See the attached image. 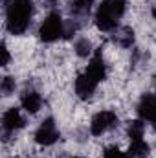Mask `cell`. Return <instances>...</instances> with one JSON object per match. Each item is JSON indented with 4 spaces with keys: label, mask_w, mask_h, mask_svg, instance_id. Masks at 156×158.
I'll list each match as a JSON object with an SVG mask.
<instances>
[{
    "label": "cell",
    "mask_w": 156,
    "mask_h": 158,
    "mask_svg": "<svg viewBox=\"0 0 156 158\" xmlns=\"http://www.w3.org/2000/svg\"><path fill=\"white\" fill-rule=\"evenodd\" d=\"M20 105L26 112L30 114H37L42 107V98L37 90H26L22 96H20Z\"/></svg>",
    "instance_id": "9"
},
{
    "label": "cell",
    "mask_w": 156,
    "mask_h": 158,
    "mask_svg": "<svg viewBox=\"0 0 156 158\" xmlns=\"http://www.w3.org/2000/svg\"><path fill=\"white\" fill-rule=\"evenodd\" d=\"M138 114L145 123L153 125L156 129V96L153 94H145L140 103H138Z\"/></svg>",
    "instance_id": "7"
},
{
    "label": "cell",
    "mask_w": 156,
    "mask_h": 158,
    "mask_svg": "<svg viewBox=\"0 0 156 158\" xmlns=\"http://www.w3.org/2000/svg\"><path fill=\"white\" fill-rule=\"evenodd\" d=\"M127 132H129L130 142H132V140H142L143 134H145V123H143V119H134V121H130Z\"/></svg>",
    "instance_id": "14"
},
{
    "label": "cell",
    "mask_w": 156,
    "mask_h": 158,
    "mask_svg": "<svg viewBox=\"0 0 156 158\" xmlns=\"http://www.w3.org/2000/svg\"><path fill=\"white\" fill-rule=\"evenodd\" d=\"M92 42L88 39H79L76 42V53H77L79 57H83V59H86V57H90L92 55Z\"/></svg>",
    "instance_id": "15"
},
{
    "label": "cell",
    "mask_w": 156,
    "mask_h": 158,
    "mask_svg": "<svg viewBox=\"0 0 156 158\" xmlns=\"http://www.w3.org/2000/svg\"><path fill=\"white\" fill-rule=\"evenodd\" d=\"M0 53H2V61H0V64H2V66H6V64L9 63V50H7V46H6V42H2V48H0Z\"/></svg>",
    "instance_id": "18"
},
{
    "label": "cell",
    "mask_w": 156,
    "mask_h": 158,
    "mask_svg": "<svg viewBox=\"0 0 156 158\" xmlns=\"http://www.w3.org/2000/svg\"><path fill=\"white\" fill-rule=\"evenodd\" d=\"M92 6H94V0H72V4H70V13H72L74 17H84V15L90 13Z\"/></svg>",
    "instance_id": "12"
},
{
    "label": "cell",
    "mask_w": 156,
    "mask_h": 158,
    "mask_svg": "<svg viewBox=\"0 0 156 158\" xmlns=\"http://www.w3.org/2000/svg\"><path fill=\"white\" fill-rule=\"evenodd\" d=\"M127 0H103L96 11V26L101 31H116L119 19L125 15Z\"/></svg>",
    "instance_id": "2"
},
{
    "label": "cell",
    "mask_w": 156,
    "mask_h": 158,
    "mask_svg": "<svg viewBox=\"0 0 156 158\" xmlns=\"http://www.w3.org/2000/svg\"><path fill=\"white\" fill-rule=\"evenodd\" d=\"M0 90H2V94H4V96H9L11 92H15V79L9 77V76H6V77L2 79Z\"/></svg>",
    "instance_id": "16"
},
{
    "label": "cell",
    "mask_w": 156,
    "mask_h": 158,
    "mask_svg": "<svg viewBox=\"0 0 156 158\" xmlns=\"http://www.w3.org/2000/svg\"><path fill=\"white\" fill-rule=\"evenodd\" d=\"M97 85H99L97 79H94L88 72H83L81 76H77L76 83H74V88H76V94H77L81 99H88V98L94 96Z\"/></svg>",
    "instance_id": "6"
},
{
    "label": "cell",
    "mask_w": 156,
    "mask_h": 158,
    "mask_svg": "<svg viewBox=\"0 0 156 158\" xmlns=\"http://www.w3.org/2000/svg\"><path fill=\"white\" fill-rule=\"evenodd\" d=\"M116 123H117V114L114 110H101L90 121V132L94 136H101V134L109 132L110 129H114Z\"/></svg>",
    "instance_id": "4"
},
{
    "label": "cell",
    "mask_w": 156,
    "mask_h": 158,
    "mask_svg": "<svg viewBox=\"0 0 156 158\" xmlns=\"http://www.w3.org/2000/svg\"><path fill=\"white\" fill-rule=\"evenodd\" d=\"M103 158H129V156H127V153H123L117 147H107L105 153H103Z\"/></svg>",
    "instance_id": "17"
},
{
    "label": "cell",
    "mask_w": 156,
    "mask_h": 158,
    "mask_svg": "<svg viewBox=\"0 0 156 158\" xmlns=\"http://www.w3.org/2000/svg\"><path fill=\"white\" fill-rule=\"evenodd\" d=\"M114 40L121 48H130L132 42H134V31L130 28H117L116 35H114Z\"/></svg>",
    "instance_id": "13"
},
{
    "label": "cell",
    "mask_w": 156,
    "mask_h": 158,
    "mask_svg": "<svg viewBox=\"0 0 156 158\" xmlns=\"http://www.w3.org/2000/svg\"><path fill=\"white\" fill-rule=\"evenodd\" d=\"M57 140H59V129H57L55 121L51 118H46L35 131V142L39 145L48 147V145H53Z\"/></svg>",
    "instance_id": "5"
},
{
    "label": "cell",
    "mask_w": 156,
    "mask_h": 158,
    "mask_svg": "<svg viewBox=\"0 0 156 158\" xmlns=\"http://www.w3.org/2000/svg\"><path fill=\"white\" fill-rule=\"evenodd\" d=\"M6 6V28L13 35H22L33 15V2L31 0H4Z\"/></svg>",
    "instance_id": "1"
},
{
    "label": "cell",
    "mask_w": 156,
    "mask_h": 158,
    "mask_svg": "<svg viewBox=\"0 0 156 158\" xmlns=\"http://www.w3.org/2000/svg\"><path fill=\"white\" fill-rule=\"evenodd\" d=\"M72 158H79V156H72Z\"/></svg>",
    "instance_id": "19"
},
{
    "label": "cell",
    "mask_w": 156,
    "mask_h": 158,
    "mask_svg": "<svg viewBox=\"0 0 156 158\" xmlns=\"http://www.w3.org/2000/svg\"><path fill=\"white\" fill-rule=\"evenodd\" d=\"M64 30H66V26H64V20H63L61 13L51 11L40 24L39 37L44 42H55V40H59L64 35Z\"/></svg>",
    "instance_id": "3"
},
{
    "label": "cell",
    "mask_w": 156,
    "mask_h": 158,
    "mask_svg": "<svg viewBox=\"0 0 156 158\" xmlns=\"http://www.w3.org/2000/svg\"><path fill=\"white\" fill-rule=\"evenodd\" d=\"M147 155H149V143L143 138L130 142V147L127 151V156L129 158H145Z\"/></svg>",
    "instance_id": "11"
},
{
    "label": "cell",
    "mask_w": 156,
    "mask_h": 158,
    "mask_svg": "<svg viewBox=\"0 0 156 158\" xmlns=\"http://www.w3.org/2000/svg\"><path fill=\"white\" fill-rule=\"evenodd\" d=\"M84 72H88L92 77L97 79V81L101 83L103 79L107 77V66H105L103 55H101V53H94V55L90 57L88 66H86V70H84Z\"/></svg>",
    "instance_id": "10"
},
{
    "label": "cell",
    "mask_w": 156,
    "mask_h": 158,
    "mask_svg": "<svg viewBox=\"0 0 156 158\" xmlns=\"http://www.w3.org/2000/svg\"><path fill=\"white\" fill-rule=\"evenodd\" d=\"M24 125H26V119L20 114L18 109L11 107V109H7V110L4 112V116H2V129H4L6 134H11V132L22 129Z\"/></svg>",
    "instance_id": "8"
}]
</instances>
